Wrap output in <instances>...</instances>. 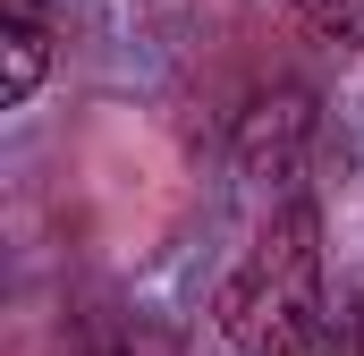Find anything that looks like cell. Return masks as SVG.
<instances>
[{
    "mask_svg": "<svg viewBox=\"0 0 364 356\" xmlns=\"http://www.w3.org/2000/svg\"><path fill=\"white\" fill-rule=\"evenodd\" d=\"M305 145H314V93L305 85H272L246 102V119H237V170L263 178V187H288L296 162H305Z\"/></svg>",
    "mask_w": 364,
    "mask_h": 356,
    "instance_id": "2",
    "label": "cell"
},
{
    "mask_svg": "<svg viewBox=\"0 0 364 356\" xmlns=\"http://www.w3.org/2000/svg\"><path fill=\"white\" fill-rule=\"evenodd\" d=\"M314 34H331V43H356L364 51V0H288Z\"/></svg>",
    "mask_w": 364,
    "mask_h": 356,
    "instance_id": "4",
    "label": "cell"
},
{
    "mask_svg": "<svg viewBox=\"0 0 364 356\" xmlns=\"http://www.w3.org/2000/svg\"><path fill=\"white\" fill-rule=\"evenodd\" d=\"M339 356H364V297H356V314H348V340H339Z\"/></svg>",
    "mask_w": 364,
    "mask_h": 356,
    "instance_id": "5",
    "label": "cell"
},
{
    "mask_svg": "<svg viewBox=\"0 0 364 356\" xmlns=\"http://www.w3.org/2000/svg\"><path fill=\"white\" fill-rule=\"evenodd\" d=\"M43 60H51V34L34 17V0H9V68H0V102H26L43 85Z\"/></svg>",
    "mask_w": 364,
    "mask_h": 356,
    "instance_id": "3",
    "label": "cell"
},
{
    "mask_svg": "<svg viewBox=\"0 0 364 356\" xmlns=\"http://www.w3.org/2000/svg\"><path fill=\"white\" fill-rule=\"evenodd\" d=\"M314 204L288 195L255 255L220 280V331L237 356H314L331 340V305H322V246H314Z\"/></svg>",
    "mask_w": 364,
    "mask_h": 356,
    "instance_id": "1",
    "label": "cell"
}]
</instances>
